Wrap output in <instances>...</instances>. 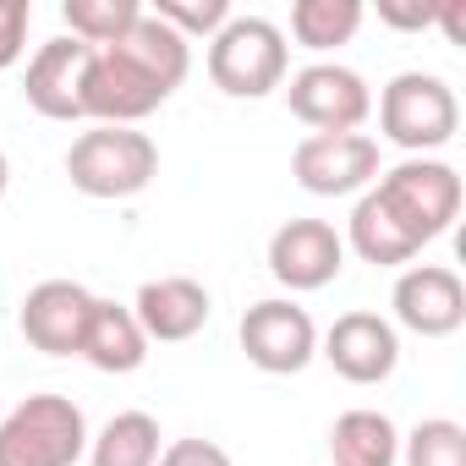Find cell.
Wrapping results in <instances>:
<instances>
[{"mask_svg": "<svg viewBox=\"0 0 466 466\" xmlns=\"http://www.w3.org/2000/svg\"><path fill=\"white\" fill-rule=\"evenodd\" d=\"M154 17L192 45V39H214L237 12H230V0H154Z\"/></svg>", "mask_w": 466, "mask_h": 466, "instance_id": "cell-23", "label": "cell"}, {"mask_svg": "<svg viewBox=\"0 0 466 466\" xmlns=\"http://www.w3.org/2000/svg\"><path fill=\"white\" fill-rule=\"evenodd\" d=\"M461 127V99L444 77L433 72H400L384 83L379 94V132L406 148L411 159H428L433 148H444Z\"/></svg>", "mask_w": 466, "mask_h": 466, "instance_id": "cell-6", "label": "cell"}, {"mask_svg": "<svg viewBox=\"0 0 466 466\" xmlns=\"http://www.w3.org/2000/svg\"><path fill=\"white\" fill-rule=\"evenodd\" d=\"M291 176L313 198H351L379 181V143L368 132H308L291 154Z\"/></svg>", "mask_w": 466, "mask_h": 466, "instance_id": "cell-7", "label": "cell"}, {"mask_svg": "<svg viewBox=\"0 0 466 466\" xmlns=\"http://www.w3.org/2000/svg\"><path fill=\"white\" fill-rule=\"evenodd\" d=\"M88 45L83 39H50L34 50L23 94L45 121H83V72H88Z\"/></svg>", "mask_w": 466, "mask_h": 466, "instance_id": "cell-14", "label": "cell"}, {"mask_svg": "<svg viewBox=\"0 0 466 466\" xmlns=\"http://www.w3.org/2000/svg\"><path fill=\"white\" fill-rule=\"evenodd\" d=\"M291 45L269 17H230L208 39V83L230 99H264L286 83Z\"/></svg>", "mask_w": 466, "mask_h": 466, "instance_id": "cell-5", "label": "cell"}, {"mask_svg": "<svg viewBox=\"0 0 466 466\" xmlns=\"http://www.w3.org/2000/svg\"><path fill=\"white\" fill-rule=\"evenodd\" d=\"M406 466H466V428L450 417H428L400 439Z\"/></svg>", "mask_w": 466, "mask_h": 466, "instance_id": "cell-22", "label": "cell"}, {"mask_svg": "<svg viewBox=\"0 0 466 466\" xmlns=\"http://www.w3.org/2000/svg\"><path fill=\"white\" fill-rule=\"evenodd\" d=\"M319 357L346 384H384L400 368V335L379 313H340L329 324V335L319 340Z\"/></svg>", "mask_w": 466, "mask_h": 466, "instance_id": "cell-12", "label": "cell"}, {"mask_svg": "<svg viewBox=\"0 0 466 466\" xmlns=\"http://www.w3.org/2000/svg\"><path fill=\"white\" fill-rule=\"evenodd\" d=\"M159 422L148 411H116L88 439V466H154L159 461Z\"/></svg>", "mask_w": 466, "mask_h": 466, "instance_id": "cell-19", "label": "cell"}, {"mask_svg": "<svg viewBox=\"0 0 466 466\" xmlns=\"http://www.w3.org/2000/svg\"><path fill=\"white\" fill-rule=\"evenodd\" d=\"M379 23H390L400 34H422V28L439 23V0H433V6H422V0H411V6H400V0H379Z\"/></svg>", "mask_w": 466, "mask_h": 466, "instance_id": "cell-26", "label": "cell"}, {"mask_svg": "<svg viewBox=\"0 0 466 466\" xmlns=\"http://www.w3.org/2000/svg\"><path fill=\"white\" fill-rule=\"evenodd\" d=\"M66 176L83 198H137L159 176V143L137 127H88L66 148Z\"/></svg>", "mask_w": 466, "mask_h": 466, "instance_id": "cell-4", "label": "cell"}, {"mask_svg": "<svg viewBox=\"0 0 466 466\" xmlns=\"http://www.w3.org/2000/svg\"><path fill=\"white\" fill-rule=\"evenodd\" d=\"M362 264H373V269H400V264H411L417 258V248H411V237L384 214V203L373 198V187L357 198V208H351V225H346V237H340Z\"/></svg>", "mask_w": 466, "mask_h": 466, "instance_id": "cell-18", "label": "cell"}, {"mask_svg": "<svg viewBox=\"0 0 466 466\" xmlns=\"http://www.w3.org/2000/svg\"><path fill=\"white\" fill-rule=\"evenodd\" d=\"M346 269V242L329 219H286L269 237V275L286 291H324Z\"/></svg>", "mask_w": 466, "mask_h": 466, "instance_id": "cell-10", "label": "cell"}, {"mask_svg": "<svg viewBox=\"0 0 466 466\" xmlns=\"http://www.w3.org/2000/svg\"><path fill=\"white\" fill-rule=\"evenodd\" d=\"M192 72V45L165 28L154 12H143L132 23V34H121L116 45L88 56L83 72V121L99 127H132L143 116H154Z\"/></svg>", "mask_w": 466, "mask_h": 466, "instance_id": "cell-1", "label": "cell"}, {"mask_svg": "<svg viewBox=\"0 0 466 466\" xmlns=\"http://www.w3.org/2000/svg\"><path fill=\"white\" fill-rule=\"evenodd\" d=\"M208 313H214L208 291H203L198 280H187V275L143 280V291H137V302H132V319H137L143 335L159 340V346H181V340H192V335L208 324Z\"/></svg>", "mask_w": 466, "mask_h": 466, "instance_id": "cell-15", "label": "cell"}, {"mask_svg": "<svg viewBox=\"0 0 466 466\" xmlns=\"http://www.w3.org/2000/svg\"><path fill=\"white\" fill-rule=\"evenodd\" d=\"M368 6L362 0H297L291 6V39L302 50H340L357 39Z\"/></svg>", "mask_w": 466, "mask_h": 466, "instance_id": "cell-20", "label": "cell"}, {"mask_svg": "<svg viewBox=\"0 0 466 466\" xmlns=\"http://www.w3.org/2000/svg\"><path fill=\"white\" fill-rule=\"evenodd\" d=\"M373 198L384 203V214L411 237V248L422 253L428 242H439L461 214V170L444 159H400L395 170H379Z\"/></svg>", "mask_w": 466, "mask_h": 466, "instance_id": "cell-2", "label": "cell"}, {"mask_svg": "<svg viewBox=\"0 0 466 466\" xmlns=\"http://www.w3.org/2000/svg\"><path fill=\"white\" fill-rule=\"evenodd\" d=\"M137 17H143L137 0H66V6H61V23H66L72 39H83L88 50L116 45L121 34H132Z\"/></svg>", "mask_w": 466, "mask_h": 466, "instance_id": "cell-21", "label": "cell"}, {"mask_svg": "<svg viewBox=\"0 0 466 466\" xmlns=\"http://www.w3.org/2000/svg\"><path fill=\"white\" fill-rule=\"evenodd\" d=\"M242 351L258 373H302L313 357H319V324L308 308H297L291 297H269V302H253L242 313Z\"/></svg>", "mask_w": 466, "mask_h": 466, "instance_id": "cell-8", "label": "cell"}, {"mask_svg": "<svg viewBox=\"0 0 466 466\" xmlns=\"http://www.w3.org/2000/svg\"><path fill=\"white\" fill-rule=\"evenodd\" d=\"M329 461L335 466H395L400 461V428L373 406H351L329 428Z\"/></svg>", "mask_w": 466, "mask_h": 466, "instance_id": "cell-17", "label": "cell"}, {"mask_svg": "<svg viewBox=\"0 0 466 466\" xmlns=\"http://www.w3.org/2000/svg\"><path fill=\"white\" fill-rule=\"evenodd\" d=\"M77 357H83L88 368H99V373H137V368L148 362V335H143V324L132 319V308L99 297L94 313H88V329H83Z\"/></svg>", "mask_w": 466, "mask_h": 466, "instance_id": "cell-16", "label": "cell"}, {"mask_svg": "<svg viewBox=\"0 0 466 466\" xmlns=\"http://www.w3.org/2000/svg\"><path fill=\"white\" fill-rule=\"evenodd\" d=\"M6 187H12V159H6V148H0V198H6Z\"/></svg>", "mask_w": 466, "mask_h": 466, "instance_id": "cell-28", "label": "cell"}, {"mask_svg": "<svg viewBox=\"0 0 466 466\" xmlns=\"http://www.w3.org/2000/svg\"><path fill=\"white\" fill-rule=\"evenodd\" d=\"M28 23H34V6L28 0H0V72H12L28 50Z\"/></svg>", "mask_w": 466, "mask_h": 466, "instance_id": "cell-24", "label": "cell"}, {"mask_svg": "<svg viewBox=\"0 0 466 466\" xmlns=\"http://www.w3.org/2000/svg\"><path fill=\"white\" fill-rule=\"evenodd\" d=\"M94 302L99 297L88 286H77V280H39L23 297L17 324H23V335H28L34 351H45V357H77Z\"/></svg>", "mask_w": 466, "mask_h": 466, "instance_id": "cell-13", "label": "cell"}, {"mask_svg": "<svg viewBox=\"0 0 466 466\" xmlns=\"http://www.w3.org/2000/svg\"><path fill=\"white\" fill-rule=\"evenodd\" d=\"M88 439V417L72 395H28L0 417V466H77Z\"/></svg>", "mask_w": 466, "mask_h": 466, "instance_id": "cell-3", "label": "cell"}, {"mask_svg": "<svg viewBox=\"0 0 466 466\" xmlns=\"http://www.w3.org/2000/svg\"><path fill=\"white\" fill-rule=\"evenodd\" d=\"M286 99H291V116L308 121L313 132H357L373 116V88L362 83V72L340 61H313L291 72Z\"/></svg>", "mask_w": 466, "mask_h": 466, "instance_id": "cell-9", "label": "cell"}, {"mask_svg": "<svg viewBox=\"0 0 466 466\" xmlns=\"http://www.w3.org/2000/svg\"><path fill=\"white\" fill-rule=\"evenodd\" d=\"M390 308H395L400 329H411L422 340H444L466 324V286L444 264H411V269H400Z\"/></svg>", "mask_w": 466, "mask_h": 466, "instance_id": "cell-11", "label": "cell"}, {"mask_svg": "<svg viewBox=\"0 0 466 466\" xmlns=\"http://www.w3.org/2000/svg\"><path fill=\"white\" fill-rule=\"evenodd\" d=\"M154 466H237V461H230L214 439H176V444L159 450Z\"/></svg>", "mask_w": 466, "mask_h": 466, "instance_id": "cell-25", "label": "cell"}, {"mask_svg": "<svg viewBox=\"0 0 466 466\" xmlns=\"http://www.w3.org/2000/svg\"><path fill=\"white\" fill-rule=\"evenodd\" d=\"M433 28H444L450 45H466V0H439V23Z\"/></svg>", "mask_w": 466, "mask_h": 466, "instance_id": "cell-27", "label": "cell"}]
</instances>
